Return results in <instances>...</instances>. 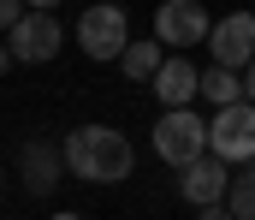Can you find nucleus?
Segmentation results:
<instances>
[{"label":"nucleus","mask_w":255,"mask_h":220,"mask_svg":"<svg viewBox=\"0 0 255 220\" xmlns=\"http://www.w3.org/2000/svg\"><path fill=\"white\" fill-rule=\"evenodd\" d=\"M65 167L77 179H89V185H125L130 173H136V149L113 125H77L65 137Z\"/></svg>","instance_id":"1"},{"label":"nucleus","mask_w":255,"mask_h":220,"mask_svg":"<svg viewBox=\"0 0 255 220\" xmlns=\"http://www.w3.org/2000/svg\"><path fill=\"white\" fill-rule=\"evenodd\" d=\"M148 143H154V155H160L166 167L184 173L190 161L208 155V119H196L190 107H166V113L154 119V137H148Z\"/></svg>","instance_id":"2"},{"label":"nucleus","mask_w":255,"mask_h":220,"mask_svg":"<svg viewBox=\"0 0 255 220\" xmlns=\"http://www.w3.org/2000/svg\"><path fill=\"white\" fill-rule=\"evenodd\" d=\"M65 48V24L54 12H24V24L6 30V66H48L54 54Z\"/></svg>","instance_id":"3"},{"label":"nucleus","mask_w":255,"mask_h":220,"mask_svg":"<svg viewBox=\"0 0 255 220\" xmlns=\"http://www.w3.org/2000/svg\"><path fill=\"white\" fill-rule=\"evenodd\" d=\"M208 155H220L226 167H250L255 161V101H232L214 113L208 125Z\"/></svg>","instance_id":"4"},{"label":"nucleus","mask_w":255,"mask_h":220,"mask_svg":"<svg viewBox=\"0 0 255 220\" xmlns=\"http://www.w3.org/2000/svg\"><path fill=\"white\" fill-rule=\"evenodd\" d=\"M77 42H83L89 60H125L130 24H125V12H119V0H95V6L77 18Z\"/></svg>","instance_id":"5"},{"label":"nucleus","mask_w":255,"mask_h":220,"mask_svg":"<svg viewBox=\"0 0 255 220\" xmlns=\"http://www.w3.org/2000/svg\"><path fill=\"white\" fill-rule=\"evenodd\" d=\"M208 30H214V18L202 12V0H160V12H154V42H166L172 54L202 48Z\"/></svg>","instance_id":"6"},{"label":"nucleus","mask_w":255,"mask_h":220,"mask_svg":"<svg viewBox=\"0 0 255 220\" xmlns=\"http://www.w3.org/2000/svg\"><path fill=\"white\" fill-rule=\"evenodd\" d=\"M208 54H214V66L250 72V60H255V12H226L208 30Z\"/></svg>","instance_id":"7"},{"label":"nucleus","mask_w":255,"mask_h":220,"mask_svg":"<svg viewBox=\"0 0 255 220\" xmlns=\"http://www.w3.org/2000/svg\"><path fill=\"white\" fill-rule=\"evenodd\" d=\"M65 173V143H48V137H30V143L18 149V179H24V191H36V197H48L54 185H60Z\"/></svg>","instance_id":"8"},{"label":"nucleus","mask_w":255,"mask_h":220,"mask_svg":"<svg viewBox=\"0 0 255 220\" xmlns=\"http://www.w3.org/2000/svg\"><path fill=\"white\" fill-rule=\"evenodd\" d=\"M226 191H232V179H226V161H220V155H202V161H190V167L178 173V197H184L190 209L226 203Z\"/></svg>","instance_id":"9"},{"label":"nucleus","mask_w":255,"mask_h":220,"mask_svg":"<svg viewBox=\"0 0 255 220\" xmlns=\"http://www.w3.org/2000/svg\"><path fill=\"white\" fill-rule=\"evenodd\" d=\"M154 95H160L166 107H190L196 95H202V72H196L184 54H166V66L154 77Z\"/></svg>","instance_id":"10"},{"label":"nucleus","mask_w":255,"mask_h":220,"mask_svg":"<svg viewBox=\"0 0 255 220\" xmlns=\"http://www.w3.org/2000/svg\"><path fill=\"white\" fill-rule=\"evenodd\" d=\"M166 42H130L125 60H119V72H125V83H154L160 77V66H166Z\"/></svg>","instance_id":"11"},{"label":"nucleus","mask_w":255,"mask_h":220,"mask_svg":"<svg viewBox=\"0 0 255 220\" xmlns=\"http://www.w3.org/2000/svg\"><path fill=\"white\" fill-rule=\"evenodd\" d=\"M202 95H208L214 107L250 101V89H244V72H232V66H208V72H202Z\"/></svg>","instance_id":"12"},{"label":"nucleus","mask_w":255,"mask_h":220,"mask_svg":"<svg viewBox=\"0 0 255 220\" xmlns=\"http://www.w3.org/2000/svg\"><path fill=\"white\" fill-rule=\"evenodd\" d=\"M196 220H238V215H232V203H208V209H196Z\"/></svg>","instance_id":"13"},{"label":"nucleus","mask_w":255,"mask_h":220,"mask_svg":"<svg viewBox=\"0 0 255 220\" xmlns=\"http://www.w3.org/2000/svg\"><path fill=\"white\" fill-rule=\"evenodd\" d=\"M244 89H250V101H255V60H250V72H244Z\"/></svg>","instance_id":"14"},{"label":"nucleus","mask_w":255,"mask_h":220,"mask_svg":"<svg viewBox=\"0 0 255 220\" xmlns=\"http://www.w3.org/2000/svg\"><path fill=\"white\" fill-rule=\"evenodd\" d=\"M30 6H36V12H54V6H60V0H30Z\"/></svg>","instance_id":"15"},{"label":"nucleus","mask_w":255,"mask_h":220,"mask_svg":"<svg viewBox=\"0 0 255 220\" xmlns=\"http://www.w3.org/2000/svg\"><path fill=\"white\" fill-rule=\"evenodd\" d=\"M54 220H83V215H54Z\"/></svg>","instance_id":"16"}]
</instances>
